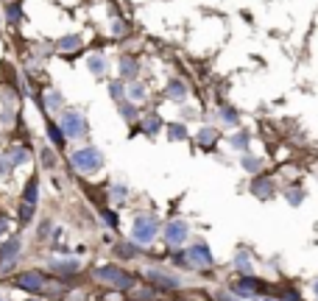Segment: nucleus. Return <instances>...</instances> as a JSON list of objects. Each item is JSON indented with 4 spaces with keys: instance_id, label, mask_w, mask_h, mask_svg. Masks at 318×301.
Returning a JSON list of instances; mask_svg holds the SVG:
<instances>
[{
    "instance_id": "24",
    "label": "nucleus",
    "mask_w": 318,
    "mask_h": 301,
    "mask_svg": "<svg viewBox=\"0 0 318 301\" xmlns=\"http://www.w3.org/2000/svg\"><path fill=\"white\" fill-rule=\"evenodd\" d=\"M159 128H162V120L156 117V114H148L145 117V134H156Z\"/></svg>"
},
{
    "instance_id": "34",
    "label": "nucleus",
    "mask_w": 318,
    "mask_h": 301,
    "mask_svg": "<svg viewBox=\"0 0 318 301\" xmlns=\"http://www.w3.org/2000/svg\"><path fill=\"white\" fill-rule=\"evenodd\" d=\"M8 170H11V159H8V156H0V176H8Z\"/></svg>"
},
{
    "instance_id": "21",
    "label": "nucleus",
    "mask_w": 318,
    "mask_h": 301,
    "mask_svg": "<svg viewBox=\"0 0 318 301\" xmlns=\"http://www.w3.org/2000/svg\"><path fill=\"white\" fill-rule=\"evenodd\" d=\"M128 98L131 100H145V87H142L140 81H131V84H128Z\"/></svg>"
},
{
    "instance_id": "15",
    "label": "nucleus",
    "mask_w": 318,
    "mask_h": 301,
    "mask_svg": "<svg viewBox=\"0 0 318 301\" xmlns=\"http://www.w3.org/2000/svg\"><path fill=\"white\" fill-rule=\"evenodd\" d=\"M285 198H288L290 206H299V203L304 201V190H302V184H290V187L285 190Z\"/></svg>"
},
{
    "instance_id": "12",
    "label": "nucleus",
    "mask_w": 318,
    "mask_h": 301,
    "mask_svg": "<svg viewBox=\"0 0 318 301\" xmlns=\"http://www.w3.org/2000/svg\"><path fill=\"white\" fill-rule=\"evenodd\" d=\"M148 276H151V282H154V285L165 287V290H176V287L182 285L176 276H170V273H162V271H148Z\"/></svg>"
},
{
    "instance_id": "5",
    "label": "nucleus",
    "mask_w": 318,
    "mask_h": 301,
    "mask_svg": "<svg viewBox=\"0 0 318 301\" xmlns=\"http://www.w3.org/2000/svg\"><path fill=\"white\" fill-rule=\"evenodd\" d=\"M187 262H190V268H212V262H215V257L210 254V248H207L204 243H196L187 248Z\"/></svg>"
},
{
    "instance_id": "41",
    "label": "nucleus",
    "mask_w": 318,
    "mask_h": 301,
    "mask_svg": "<svg viewBox=\"0 0 318 301\" xmlns=\"http://www.w3.org/2000/svg\"><path fill=\"white\" fill-rule=\"evenodd\" d=\"M220 299H223V301H234V299H232V296H220Z\"/></svg>"
},
{
    "instance_id": "16",
    "label": "nucleus",
    "mask_w": 318,
    "mask_h": 301,
    "mask_svg": "<svg viewBox=\"0 0 318 301\" xmlns=\"http://www.w3.org/2000/svg\"><path fill=\"white\" fill-rule=\"evenodd\" d=\"M168 98L170 100H184V98H187V87H184L182 81H176V78H173V81L168 84Z\"/></svg>"
},
{
    "instance_id": "38",
    "label": "nucleus",
    "mask_w": 318,
    "mask_h": 301,
    "mask_svg": "<svg viewBox=\"0 0 318 301\" xmlns=\"http://www.w3.org/2000/svg\"><path fill=\"white\" fill-rule=\"evenodd\" d=\"M104 220H106V223H112V226H114V223H117V217H114V215H112V212H104Z\"/></svg>"
},
{
    "instance_id": "18",
    "label": "nucleus",
    "mask_w": 318,
    "mask_h": 301,
    "mask_svg": "<svg viewBox=\"0 0 318 301\" xmlns=\"http://www.w3.org/2000/svg\"><path fill=\"white\" fill-rule=\"evenodd\" d=\"M78 45H81V36L70 34V36H64V39H59L56 48L62 50V53H73V50H78Z\"/></svg>"
},
{
    "instance_id": "35",
    "label": "nucleus",
    "mask_w": 318,
    "mask_h": 301,
    "mask_svg": "<svg viewBox=\"0 0 318 301\" xmlns=\"http://www.w3.org/2000/svg\"><path fill=\"white\" fill-rule=\"evenodd\" d=\"M112 196H114V201H123V198H126V187H123V184H114Z\"/></svg>"
},
{
    "instance_id": "9",
    "label": "nucleus",
    "mask_w": 318,
    "mask_h": 301,
    "mask_svg": "<svg viewBox=\"0 0 318 301\" xmlns=\"http://www.w3.org/2000/svg\"><path fill=\"white\" fill-rule=\"evenodd\" d=\"M34 203H36V179H31L28 187H25V196H22V206H20V220L28 223L34 217Z\"/></svg>"
},
{
    "instance_id": "20",
    "label": "nucleus",
    "mask_w": 318,
    "mask_h": 301,
    "mask_svg": "<svg viewBox=\"0 0 318 301\" xmlns=\"http://www.w3.org/2000/svg\"><path fill=\"white\" fill-rule=\"evenodd\" d=\"M229 145H232L234 151H246V148H248V134L246 131H237L232 140H229Z\"/></svg>"
},
{
    "instance_id": "6",
    "label": "nucleus",
    "mask_w": 318,
    "mask_h": 301,
    "mask_svg": "<svg viewBox=\"0 0 318 301\" xmlns=\"http://www.w3.org/2000/svg\"><path fill=\"white\" fill-rule=\"evenodd\" d=\"M187 237H190V226L184 223V220H170L165 226V243L168 245H182Z\"/></svg>"
},
{
    "instance_id": "43",
    "label": "nucleus",
    "mask_w": 318,
    "mask_h": 301,
    "mask_svg": "<svg viewBox=\"0 0 318 301\" xmlns=\"http://www.w3.org/2000/svg\"><path fill=\"white\" fill-rule=\"evenodd\" d=\"M0 301H3V299H0Z\"/></svg>"
},
{
    "instance_id": "22",
    "label": "nucleus",
    "mask_w": 318,
    "mask_h": 301,
    "mask_svg": "<svg viewBox=\"0 0 318 301\" xmlns=\"http://www.w3.org/2000/svg\"><path fill=\"white\" fill-rule=\"evenodd\" d=\"M220 117H223V123H226V126H237V123H240L237 112H234V109H229V106H223V109H220Z\"/></svg>"
},
{
    "instance_id": "8",
    "label": "nucleus",
    "mask_w": 318,
    "mask_h": 301,
    "mask_svg": "<svg viewBox=\"0 0 318 301\" xmlns=\"http://www.w3.org/2000/svg\"><path fill=\"white\" fill-rule=\"evenodd\" d=\"M20 251H22L20 237L6 240V243H3V248H0V265H3V268H11L17 259H20Z\"/></svg>"
},
{
    "instance_id": "39",
    "label": "nucleus",
    "mask_w": 318,
    "mask_h": 301,
    "mask_svg": "<svg viewBox=\"0 0 318 301\" xmlns=\"http://www.w3.org/2000/svg\"><path fill=\"white\" fill-rule=\"evenodd\" d=\"M6 231H8V223H6V220H3V217H0V237H3Z\"/></svg>"
},
{
    "instance_id": "37",
    "label": "nucleus",
    "mask_w": 318,
    "mask_h": 301,
    "mask_svg": "<svg viewBox=\"0 0 318 301\" xmlns=\"http://www.w3.org/2000/svg\"><path fill=\"white\" fill-rule=\"evenodd\" d=\"M112 34H117V36H120V34H126V25H123V22H114V25H112Z\"/></svg>"
},
{
    "instance_id": "17",
    "label": "nucleus",
    "mask_w": 318,
    "mask_h": 301,
    "mask_svg": "<svg viewBox=\"0 0 318 301\" xmlns=\"http://www.w3.org/2000/svg\"><path fill=\"white\" fill-rule=\"evenodd\" d=\"M198 145H204V148H212L215 145V142H218V131H215V128H201V131H198Z\"/></svg>"
},
{
    "instance_id": "44",
    "label": "nucleus",
    "mask_w": 318,
    "mask_h": 301,
    "mask_svg": "<svg viewBox=\"0 0 318 301\" xmlns=\"http://www.w3.org/2000/svg\"><path fill=\"white\" fill-rule=\"evenodd\" d=\"M39 301H42V299H39Z\"/></svg>"
},
{
    "instance_id": "7",
    "label": "nucleus",
    "mask_w": 318,
    "mask_h": 301,
    "mask_svg": "<svg viewBox=\"0 0 318 301\" xmlns=\"http://www.w3.org/2000/svg\"><path fill=\"white\" fill-rule=\"evenodd\" d=\"M251 193H254L260 201H268V198L276 196V182L271 176H254V182H251Z\"/></svg>"
},
{
    "instance_id": "32",
    "label": "nucleus",
    "mask_w": 318,
    "mask_h": 301,
    "mask_svg": "<svg viewBox=\"0 0 318 301\" xmlns=\"http://www.w3.org/2000/svg\"><path fill=\"white\" fill-rule=\"evenodd\" d=\"M276 301H302V296H299L296 290H285V293L279 296V299H276Z\"/></svg>"
},
{
    "instance_id": "11",
    "label": "nucleus",
    "mask_w": 318,
    "mask_h": 301,
    "mask_svg": "<svg viewBox=\"0 0 318 301\" xmlns=\"http://www.w3.org/2000/svg\"><path fill=\"white\" fill-rule=\"evenodd\" d=\"M260 287H262L260 279H254V276H243L240 282H234L232 285V290L237 296H243V299H254V293L260 290Z\"/></svg>"
},
{
    "instance_id": "42",
    "label": "nucleus",
    "mask_w": 318,
    "mask_h": 301,
    "mask_svg": "<svg viewBox=\"0 0 318 301\" xmlns=\"http://www.w3.org/2000/svg\"><path fill=\"white\" fill-rule=\"evenodd\" d=\"M316 299H318V279H316Z\"/></svg>"
},
{
    "instance_id": "25",
    "label": "nucleus",
    "mask_w": 318,
    "mask_h": 301,
    "mask_svg": "<svg viewBox=\"0 0 318 301\" xmlns=\"http://www.w3.org/2000/svg\"><path fill=\"white\" fill-rule=\"evenodd\" d=\"M120 70H123V76H126V78H131V76H134V73H137V62H134V59H123V62H120Z\"/></svg>"
},
{
    "instance_id": "1",
    "label": "nucleus",
    "mask_w": 318,
    "mask_h": 301,
    "mask_svg": "<svg viewBox=\"0 0 318 301\" xmlns=\"http://www.w3.org/2000/svg\"><path fill=\"white\" fill-rule=\"evenodd\" d=\"M159 234V220L154 215H140L134 217V223H131V240L137 245H151Z\"/></svg>"
},
{
    "instance_id": "28",
    "label": "nucleus",
    "mask_w": 318,
    "mask_h": 301,
    "mask_svg": "<svg viewBox=\"0 0 318 301\" xmlns=\"http://www.w3.org/2000/svg\"><path fill=\"white\" fill-rule=\"evenodd\" d=\"M48 134H50V142H53V145H62V142H64V134L59 131L53 123H48Z\"/></svg>"
},
{
    "instance_id": "30",
    "label": "nucleus",
    "mask_w": 318,
    "mask_h": 301,
    "mask_svg": "<svg viewBox=\"0 0 318 301\" xmlns=\"http://www.w3.org/2000/svg\"><path fill=\"white\" fill-rule=\"evenodd\" d=\"M62 103H64V100H62V92L53 90V92L48 95V106H50V109H62Z\"/></svg>"
},
{
    "instance_id": "2",
    "label": "nucleus",
    "mask_w": 318,
    "mask_h": 301,
    "mask_svg": "<svg viewBox=\"0 0 318 301\" xmlns=\"http://www.w3.org/2000/svg\"><path fill=\"white\" fill-rule=\"evenodd\" d=\"M70 165L78 173H95V170H101V165H104V156H101V151L95 145H84L70 156Z\"/></svg>"
},
{
    "instance_id": "36",
    "label": "nucleus",
    "mask_w": 318,
    "mask_h": 301,
    "mask_svg": "<svg viewBox=\"0 0 318 301\" xmlns=\"http://www.w3.org/2000/svg\"><path fill=\"white\" fill-rule=\"evenodd\" d=\"M42 159H45V168H53V154L50 151H42Z\"/></svg>"
},
{
    "instance_id": "3",
    "label": "nucleus",
    "mask_w": 318,
    "mask_h": 301,
    "mask_svg": "<svg viewBox=\"0 0 318 301\" xmlns=\"http://www.w3.org/2000/svg\"><path fill=\"white\" fill-rule=\"evenodd\" d=\"M95 276H98L101 282H106V285L112 287H120V290H128V287H134V276L128 271H123V268L117 265H104L95 271Z\"/></svg>"
},
{
    "instance_id": "4",
    "label": "nucleus",
    "mask_w": 318,
    "mask_h": 301,
    "mask_svg": "<svg viewBox=\"0 0 318 301\" xmlns=\"http://www.w3.org/2000/svg\"><path fill=\"white\" fill-rule=\"evenodd\" d=\"M62 134L70 137V140H78L87 134V120L81 112H64L62 114Z\"/></svg>"
},
{
    "instance_id": "26",
    "label": "nucleus",
    "mask_w": 318,
    "mask_h": 301,
    "mask_svg": "<svg viewBox=\"0 0 318 301\" xmlns=\"http://www.w3.org/2000/svg\"><path fill=\"white\" fill-rule=\"evenodd\" d=\"M168 134H170V140H184V137H187V128H184L182 123H173V126L168 128Z\"/></svg>"
},
{
    "instance_id": "10",
    "label": "nucleus",
    "mask_w": 318,
    "mask_h": 301,
    "mask_svg": "<svg viewBox=\"0 0 318 301\" xmlns=\"http://www.w3.org/2000/svg\"><path fill=\"white\" fill-rule=\"evenodd\" d=\"M17 287H22V290H31V293H36V290H42L45 287V276L36 271H28V273H20L17 276Z\"/></svg>"
},
{
    "instance_id": "23",
    "label": "nucleus",
    "mask_w": 318,
    "mask_h": 301,
    "mask_svg": "<svg viewBox=\"0 0 318 301\" xmlns=\"http://www.w3.org/2000/svg\"><path fill=\"white\" fill-rule=\"evenodd\" d=\"M8 159H11V165H25V162H28V151H25V148H14V151L8 154Z\"/></svg>"
},
{
    "instance_id": "29",
    "label": "nucleus",
    "mask_w": 318,
    "mask_h": 301,
    "mask_svg": "<svg viewBox=\"0 0 318 301\" xmlns=\"http://www.w3.org/2000/svg\"><path fill=\"white\" fill-rule=\"evenodd\" d=\"M120 114L128 120V123H134V120H137V109H134V106H128V103H120Z\"/></svg>"
},
{
    "instance_id": "13",
    "label": "nucleus",
    "mask_w": 318,
    "mask_h": 301,
    "mask_svg": "<svg viewBox=\"0 0 318 301\" xmlns=\"http://www.w3.org/2000/svg\"><path fill=\"white\" fill-rule=\"evenodd\" d=\"M232 265H234V271H240L243 276H251V273H254V262H251V257H248L246 251H240V254H237Z\"/></svg>"
},
{
    "instance_id": "14",
    "label": "nucleus",
    "mask_w": 318,
    "mask_h": 301,
    "mask_svg": "<svg viewBox=\"0 0 318 301\" xmlns=\"http://www.w3.org/2000/svg\"><path fill=\"white\" fill-rule=\"evenodd\" d=\"M87 67H90L95 76H104L106 70H109V62H106V56L104 53H92L90 59H87Z\"/></svg>"
},
{
    "instance_id": "40",
    "label": "nucleus",
    "mask_w": 318,
    "mask_h": 301,
    "mask_svg": "<svg viewBox=\"0 0 318 301\" xmlns=\"http://www.w3.org/2000/svg\"><path fill=\"white\" fill-rule=\"evenodd\" d=\"M251 301H276V299H251Z\"/></svg>"
},
{
    "instance_id": "33",
    "label": "nucleus",
    "mask_w": 318,
    "mask_h": 301,
    "mask_svg": "<svg viewBox=\"0 0 318 301\" xmlns=\"http://www.w3.org/2000/svg\"><path fill=\"white\" fill-rule=\"evenodd\" d=\"M6 14H8V20H11V22H17V20H20V14H22V11H20V6H17V3H11Z\"/></svg>"
},
{
    "instance_id": "27",
    "label": "nucleus",
    "mask_w": 318,
    "mask_h": 301,
    "mask_svg": "<svg viewBox=\"0 0 318 301\" xmlns=\"http://www.w3.org/2000/svg\"><path fill=\"white\" fill-rule=\"evenodd\" d=\"M53 268L59 273H73V271H78V262L76 259H70V262H53Z\"/></svg>"
},
{
    "instance_id": "19",
    "label": "nucleus",
    "mask_w": 318,
    "mask_h": 301,
    "mask_svg": "<svg viewBox=\"0 0 318 301\" xmlns=\"http://www.w3.org/2000/svg\"><path fill=\"white\" fill-rule=\"evenodd\" d=\"M243 170L246 173H254V176H260V170H262V159L260 156H243Z\"/></svg>"
},
{
    "instance_id": "31",
    "label": "nucleus",
    "mask_w": 318,
    "mask_h": 301,
    "mask_svg": "<svg viewBox=\"0 0 318 301\" xmlns=\"http://www.w3.org/2000/svg\"><path fill=\"white\" fill-rule=\"evenodd\" d=\"M123 90H126V87H123V81H112V84H109V92H112L117 100H123Z\"/></svg>"
}]
</instances>
